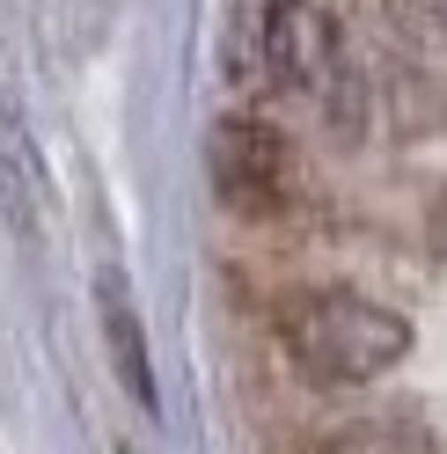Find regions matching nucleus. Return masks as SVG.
<instances>
[{
    "label": "nucleus",
    "instance_id": "nucleus-2",
    "mask_svg": "<svg viewBox=\"0 0 447 454\" xmlns=\"http://www.w3.org/2000/svg\"><path fill=\"white\" fill-rule=\"evenodd\" d=\"M257 44H264V74L286 96H309L338 132H359V118H367V89H359V67L345 51V30L330 22L323 0H271Z\"/></svg>",
    "mask_w": 447,
    "mask_h": 454
},
{
    "label": "nucleus",
    "instance_id": "nucleus-3",
    "mask_svg": "<svg viewBox=\"0 0 447 454\" xmlns=\"http://www.w3.org/2000/svg\"><path fill=\"white\" fill-rule=\"evenodd\" d=\"M206 176L220 191V206L242 220H278L294 198V154L264 118H220L206 132Z\"/></svg>",
    "mask_w": 447,
    "mask_h": 454
},
{
    "label": "nucleus",
    "instance_id": "nucleus-4",
    "mask_svg": "<svg viewBox=\"0 0 447 454\" xmlns=\"http://www.w3.org/2000/svg\"><path fill=\"white\" fill-rule=\"evenodd\" d=\"M96 316H103V352H110V366H118V381H125V395L139 411H154L161 395H154V359H147V330H139V308H132V294H125V278L103 264V278H96Z\"/></svg>",
    "mask_w": 447,
    "mask_h": 454
},
{
    "label": "nucleus",
    "instance_id": "nucleus-5",
    "mask_svg": "<svg viewBox=\"0 0 447 454\" xmlns=\"http://www.w3.org/2000/svg\"><path fill=\"white\" fill-rule=\"evenodd\" d=\"M0 198H8V220H15V235L22 242H37V220H44V176H37V154H30V139H22L15 118H0Z\"/></svg>",
    "mask_w": 447,
    "mask_h": 454
},
{
    "label": "nucleus",
    "instance_id": "nucleus-7",
    "mask_svg": "<svg viewBox=\"0 0 447 454\" xmlns=\"http://www.w3.org/2000/svg\"><path fill=\"white\" fill-rule=\"evenodd\" d=\"M381 8H388V22H396L411 44L447 51V0H381Z\"/></svg>",
    "mask_w": 447,
    "mask_h": 454
},
{
    "label": "nucleus",
    "instance_id": "nucleus-6",
    "mask_svg": "<svg viewBox=\"0 0 447 454\" xmlns=\"http://www.w3.org/2000/svg\"><path fill=\"white\" fill-rule=\"evenodd\" d=\"M323 454H440V447H433V433H418L411 418H359Z\"/></svg>",
    "mask_w": 447,
    "mask_h": 454
},
{
    "label": "nucleus",
    "instance_id": "nucleus-1",
    "mask_svg": "<svg viewBox=\"0 0 447 454\" xmlns=\"http://www.w3.org/2000/svg\"><path fill=\"white\" fill-rule=\"evenodd\" d=\"M286 345L301 359V374H316L323 388H359V381H381L411 352V323L396 308L338 286V294H309L286 316Z\"/></svg>",
    "mask_w": 447,
    "mask_h": 454
}]
</instances>
